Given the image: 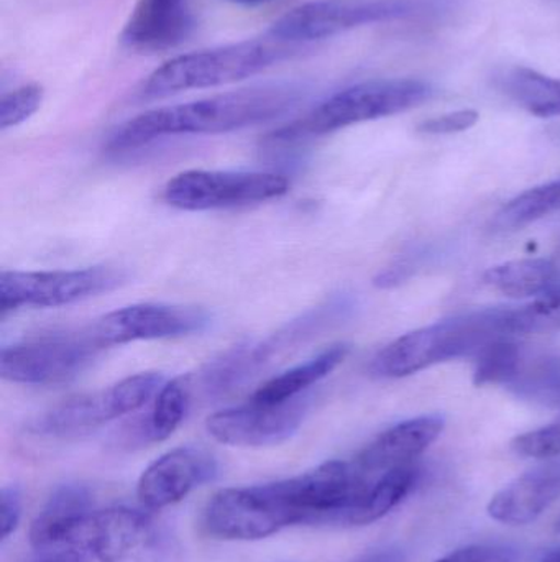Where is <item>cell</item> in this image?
Masks as SVG:
<instances>
[{
	"label": "cell",
	"instance_id": "obj_1",
	"mask_svg": "<svg viewBox=\"0 0 560 562\" xmlns=\"http://www.w3.org/2000/svg\"><path fill=\"white\" fill-rule=\"evenodd\" d=\"M299 98L301 92L295 86L268 85L153 109L118 127L108 142V148L125 151L144 147L158 138L240 131L279 117Z\"/></svg>",
	"mask_w": 560,
	"mask_h": 562
},
{
	"label": "cell",
	"instance_id": "obj_2",
	"mask_svg": "<svg viewBox=\"0 0 560 562\" xmlns=\"http://www.w3.org/2000/svg\"><path fill=\"white\" fill-rule=\"evenodd\" d=\"M512 336L510 310L460 314L398 337L372 360V375L403 379L434 363L479 356L490 342Z\"/></svg>",
	"mask_w": 560,
	"mask_h": 562
},
{
	"label": "cell",
	"instance_id": "obj_3",
	"mask_svg": "<svg viewBox=\"0 0 560 562\" xmlns=\"http://www.w3.org/2000/svg\"><path fill=\"white\" fill-rule=\"evenodd\" d=\"M430 86L416 79H380L361 82L316 105L305 117L279 128L272 137L275 144H296L321 137L362 122L400 114L426 101Z\"/></svg>",
	"mask_w": 560,
	"mask_h": 562
},
{
	"label": "cell",
	"instance_id": "obj_4",
	"mask_svg": "<svg viewBox=\"0 0 560 562\" xmlns=\"http://www.w3.org/2000/svg\"><path fill=\"white\" fill-rule=\"evenodd\" d=\"M285 45L275 38L247 40L176 56L148 76L141 94L147 99L167 98L191 89L243 81L278 63L285 56Z\"/></svg>",
	"mask_w": 560,
	"mask_h": 562
},
{
	"label": "cell",
	"instance_id": "obj_5",
	"mask_svg": "<svg viewBox=\"0 0 560 562\" xmlns=\"http://www.w3.org/2000/svg\"><path fill=\"white\" fill-rule=\"evenodd\" d=\"M302 525L292 479L217 492L204 508L203 527L226 541H259Z\"/></svg>",
	"mask_w": 560,
	"mask_h": 562
},
{
	"label": "cell",
	"instance_id": "obj_6",
	"mask_svg": "<svg viewBox=\"0 0 560 562\" xmlns=\"http://www.w3.org/2000/svg\"><path fill=\"white\" fill-rule=\"evenodd\" d=\"M101 352L89 326L55 330L3 347L0 375L22 385H56L84 372Z\"/></svg>",
	"mask_w": 560,
	"mask_h": 562
},
{
	"label": "cell",
	"instance_id": "obj_7",
	"mask_svg": "<svg viewBox=\"0 0 560 562\" xmlns=\"http://www.w3.org/2000/svg\"><path fill=\"white\" fill-rule=\"evenodd\" d=\"M167 383L158 372L127 376L101 392L75 396L59 403L33 425L39 435L53 438H81L105 423L144 408Z\"/></svg>",
	"mask_w": 560,
	"mask_h": 562
},
{
	"label": "cell",
	"instance_id": "obj_8",
	"mask_svg": "<svg viewBox=\"0 0 560 562\" xmlns=\"http://www.w3.org/2000/svg\"><path fill=\"white\" fill-rule=\"evenodd\" d=\"M289 191L285 175L263 171L190 170L164 187L163 198L181 211H216L278 200Z\"/></svg>",
	"mask_w": 560,
	"mask_h": 562
},
{
	"label": "cell",
	"instance_id": "obj_9",
	"mask_svg": "<svg viewBox=\"0 0 560 562\" xmlns=\"http://www.w3.org/2000/svg\"><path fill=\"white\" fill-rule=\"evenodd\" d=\"M84 540L99 562H178L181 557L180 543L164 525L130 508L94 512Z\"/></svg>",
	"mask_w": 560,
	"mask_h": 562
},
{
	"label": "cell",
	"instance_id": "obj_10",
	"mask_svg": "<svg viewBox=\"0 0 560 562\" xmlns=\"http://www.w3.org/2000/svg\"><path fill=\"white\" fill-rule=\"evenodd\" d=\"M127 276L111 267L56 272L0 273L2 313L19 307H59L99 296L125 283Z\"/></svg>",
	"mask_w": 560,
	"mask_h": 562
},
{
	"label": "cell",
	"instance_id": "obj_11",
	"mask_svg": "<svg viewBox=\"0 0 560 562\" xmlns=\"http://www.w3.org/2000/svg\"><path fill=\"white\" fill-rule=\"evenodd\" d=\"M411 10L410 0H312L283 15L270 35L282 43L312 42L355 26L400 19Z\"/></svg>",
	"mask_w": 560,
	"mask_h": 562
},
{
	"label": "cell",
	"instance_id": "obj_12",
	"mask_svg": "<svg viewBox=\"0 0 560 562\" xmlns=\"http://www.w3.org/2000/svg\"><path fill=\"white\" fill-rule=\"evenodd\" d=\"M311 400L298 396L285 403H250L222 409L207 418V432L233 448H266L282 445L296 435L309 412Z\"/></svg>",
	"mask_w": 560,
	"mask_h": 562
},
{
	"label": "cell",
	"instance_id": "obj_13",
	"mask_svg": "<svg viewBox=\"0 0 560 562\" xmlns=\"http://www.w3.org/2000/svg\"><path fill=\"white\" fill-rule=\"evenodd\" d=\"M209 316L196 307L141 303L122 307L89 324L102 350L137 340L174 339L201 333Z\"/></svg>",
	"mask_w": 560,
	"mask_h": 562
},
{
	"label": "cell",
	"instance_id": "obj_14",
	"mask_svg": "<svg viewBox=\"0 0 560 562\" xmlns=\"http://www.w3.org/2000/svg\"><path fill=\"white\" fill-rule=\"evenodd\" d=\"M213 456L196 448H176L151 462L137 485V497L148 510H163L183 501L216 475Z\"/></svg>",
	"mask_w": 560,
	"mask_h": 562
},
{
	"label": "cell",
	"instance_id": "obj_15",
	"mask_svg": "<svg viewBox=\"0 0 560 562\" xmlns=\"http://www.w3.org/2000/svg\"><path fill=\"white\" fill-rule=\"evenodd\" d=\"M446 419L439 415L420 416L387 429L355 459V468L370 481L385 472L414 464L418 458L443 435Z\"/></svg>",
	"mask_w": 560,
	"mask_h": 562
},
{
	"label": "cell",
	"instance_id": "obj_16",
	"mask_svg": "<svg viewBox=\"0 0 560 562\" xmlns=\"http://www.w3.org/2000/svg\"><path fill=\"white\" fill-rule=\"evenodd\" d=\"M193 29L190 0H138L125 23L122 42L141 53L181 45Z\"/></svg>",
	"mask_w": 560,
	"mask_h": 562
},
{
	"label": "cell",
	"instance_id": "obj_17",
	"mask_svg": "<svg viewBox=\"0 0 560 562\" xmlns=\"http://www.w3.org/2000/svg\"><path fill=\"white\" fill-rule=\"evenodd\" d=\"M560 498V461H549L510 482L490 501V518L510 527L538 520Z\"/></svg>",
	"mask_w": 560,
	"mask_h": 562
},
{
	"label": "cell",
	"instance_id": "obj_18",
	"mask_svg": "<svg viewBox=\"0 0 560 562\" xmlns=\"http://www.w3.org/2000/svg\"><path fill=\"white\" fill-rule=\"evenodd\" d=\"M92 515L94 501L91 491L79 484L62 485L33 520L30 528L32 550L62 543L85 544V527Z\"/></svg>",
	"mask_w": 560,
	"mask_h": 562
},
{
	"label": "cell",
	"instance_id": "obj_19",
	"mask_svg": "<svg viewBox=\"0 0 560 562\" xmlns=\"http://www.w3.org/2000/svg\"><path fill=\"white\" fill-rule=\"evenodd\" d=\"M348 353L347 344H334L312 357L308 362L299 363L279 375L273 376L263 383L252 395V402L276 405V403L289 402L301 396L309 386L316 385L322 379L334 372Z\"/></svg>",
	"mask_w": 560,
	"mask_h": 562
},
{
	"label": "cell",
	"instance_id": "obj_20",
	"mask_svg": "<svg viewBox=\"0 0 560 562\" xmlns=\"http://www.w3.org/2000/svg\"><path fill=\"white\" fill-rule=\"evenodd\" d=\"M555 280V263L546 259L512 260L483 273L485 284L510 297L541 296Z\"/></svg>",
	"mask_w": 560,
	"mask_h": 562
},
{
	"label": "cell",
	"instance_id": "obj_21",
	"mask_svg": "<svg viewBox=\"0 0 560 562\" xmlns=\"http://www.w3.org/2000/svg\"><path fill=\"white\" fill-rule=\"evenodd\" d=\"M418 479H420L418 465L408 464L385 472L380 477L372 481L361 508L352 518V525H370L381 520L411 494Z\"/></svg>",
	"mask_w": 560,
	"mask_h": 562
},
{
	"label": "cell",
	"instance_id": "obj_22",
	"mask_svg": "<svg viewBox=\"0 0 560 562\" xmlns=\"http://www.w3.org/2000/svg\"><path fill=\"white\" fill-rule=\"evenodd\" d=\"M505 89L519 105L538 117L560 115V81L535 69L513 68L505 76Z\"/></svg>",
	"mask_w": 560,
	"mask_h": 562
},
{
	"label": "cell",
	"instance_id": "obj_23",
	"mask_svg": "<svg viewBox=\"0 0 560 562\" xmlns=\"http://www.w3.org/2000/svg\"><path fill=\"white\" fill-rule=\"evenodd\" d=\"M560 211V181L532 188L510 201L496 214L495 227L518 229Z\"/></svg>",
	"mask_w": 560,
	"mask_h": 562
},
{
	"label": "cell",
	"instance_id": "obj_24",
	"mask_svg": "<svg viewBox=\"0 0 560 562\" xmlns=\"http://www.w3.org/2000/svg\"><path fill=\"white\" fill-rule=\"evenodd\" d=\"M190 406V390L183 379H174L161 386L155 396L153 408L148 416L147 438L153 442H161L170 438L187 413Z\"/></svg>",
	"mask_w": 560,
	"mask_h": 562
},
{
	"label": "cell",
	"instance_id": "obj_25",
	"mask_svg": "<svg viewBox=\"0 0 560 562\" xmlns=\"http://www.w3.org/2000/svg\"><path fill=\"white\" fill-rule=\"evenodd\" d=\"M519 370H522L519 347L506 337H502L490 342L477 356L473 383L477 386L503 385V383L512 385Z\"/></svg>",
	"mask_w": 560,
	"mask_h": 562
},
{
	"label": "cell",
	"instance_id": "obj_26",
	"mask_svg": "<svg viewBox=\"0 0 560 562\" xmlns=\"http://www.w3.org/2000/svg\"><path fill=\"white\" fill-rule=\"evenodd\" d=\"M518 395L545 403L560 402V353L536 359L512 383Z\"/></svg>",
	"mask_w": 560,
	"mask_h": 562
},
{
	"label": "cell",
	"instance_id": "obj_27",
	"mask_svg": "<svg viewBox=\"0 0 560 562\" xmlns=\"http://www.w3.org/2000/svg\"><path fill=\"white\" fill-rule=\"evenodd\" d=\"M512 334H542L560 330V286L551 288L522 310L510 311Z\"/></svg>",
	"mask_w": 560,
	"mask_h": 562
},
{
	"label": "cell",
	"instance_id": "obj_28",
	"mask_svg": "<svg viewBox=\"0 0 560 562\" xmlns=\"http://www.w3.org/2000/svg\"><path fill=\"white\" fill-rule=\"evenodd\" d=\"M43 102V88L38 85H26L7 92L0 99V128L16 127L28 121Z\"/></svg>",
	"mask_w": 560,
	"mask_h": 562
},
{
	"label": "cell",
	"instance_id": "obj_29",
	"mask_svg": "<svg viewBox=\"0 0 560 562\" xmlns=\"http://www.w3.org/2000/svg\"><path fill=\"white\" fill-rule=\"evenodd\" d=\"M513 452L519 458L556 459L560 456V416L551 425L516 436Z\"/></svg>",
	"mask_w": 560,
	"mask_h": 562
},
{
	"label": "cell",
	"instance_id": "obj_30",
	"mask_svg": "<svg viewBox=\"0 0 560 562\" xmlns=\"http://www.w3.org/2000/svg\"><path fill=\"white\" fill-rule=\"evenodd\" d=\"M436 562H518V554L512 548L500 544H472L453 551Z\"/></svg>",
	"mask_w": 560,
	"mask_h": 562
},
{
	"label": "cell",
	"instance_id": "obj_31",
	"mask_svg": "<svg viewBox=\"0 0 560 562\" xmlns=\"http://www.w3.org/2000/svg\"><path fill=\"white\" fill-rule=\"evenodd\" d=\"M477 121H479V112L464 109V111L450 112V114L424 121L423 124L418 125V132L431 135L456 134V132L469 131Z\"/></svg>",
	"mask_w": 560,
	"mask_h": 562
},
{
	"label": "cell",
	"instance_id": "obj_32",
	"mask_svg": "<svg viewBox=\"0 0 560 562\" xmlns=\"http://www.w3.org/2000/svg\"><path fill=\"white\" fill-rule=\"evenodd\" d=\"M91 551L85 544L62 543L33 550L32 562H92Z\"/></svg>",
	"mask_w": 560,
	"mask_h": 562
},
{
	"label": "cell",
	"instance_id": "obj_33",
	"mask_svg": "<svg viewBox=\"0 0 560 562\" xmlns=\"http://www.w3.org/2000/svg\"><path fill=\"white\" fill-rule=\"evenodd\" d=\"M20 518H22V494L16 487H3L0 492L2 540H7L16 530Z\"/></svg>",
	"mask_w": 560,
	"mask_h": 562
},
{
	"label": "cell",
	"instance_id": "obj_34",
	"mask_svg": "<svg viewBox=\"0 0 560 562\" xmlns=\"http://www.w3.org/2000/svg\"><path fill=\"white\" fill-rule=\"evenodd\" d=\"M364 562H397L391 554H377V557L368 558Z\"/></svg>",
	"mask_w": 560,
	"mask_h": 562
},
{
	"label": "cell",
	"instance_id": "obj_35",
	"mask_svg": "<svg viewBox=\"0 0 560 562\" xmlns=\"http://www.w3.org/2000/svg\"><path fill=\"white\" fill-rule=\"evenodd\" d=\"M232 2L242 3V5H260V3L270 2V0H232Z\"/></svg>",
	"mask_w": 560,
	"mask_h": 562
},
{
	"label": "cell",
	"instance_id": "obj_36",
	"mask_svg": "<svg viewBox=\"0 0 560 562\" xmlns=\"http://www.w3.org/2000/svg\"><path fill=\"white\" fill-rule=\"evenodd\" d=\"M541 562H560V550L552 551V553H549L548 557H545V560Z\"/></svg>",
	"mask_w": 560,
	"mask_h": 562
},
{
	"label": "cell",
	"instance_id": "obj_37",
	"mask_svg": "<svg viewBox=\"0 0 560 562\" xmlns=\"http://www.w3.org/2000/svg\"><path fill=\"white\" fill-rule=\"evenodd\" d=\"M556 530H558V531H559V533H560V521H559V524H558V527H556Z\"/></svg>",
	"mask_w": 560,
	"mask_h": 562
}]
</instances>
